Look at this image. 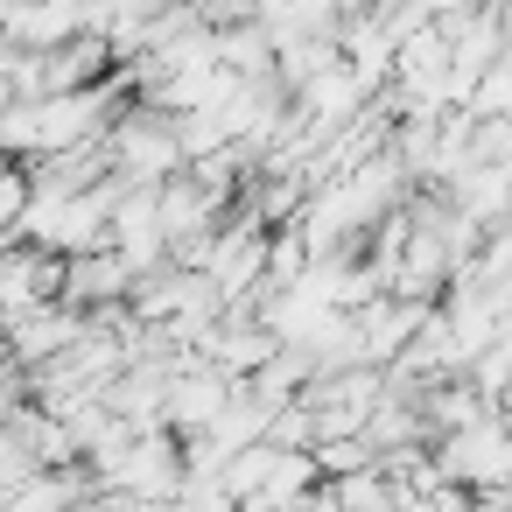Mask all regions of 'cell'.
<instances>
[{
	"instance_id": "1",
	"label": "cell",
	"mask_w": 512,
	"mask_h": 512,
	"mask_svg": "<svg viewBox=\"0 0 512 512\" xmlns=\"http://www.w3.org/2000/svg\"><path fill=\"white\" fill-rule=\"evenodd\" d=\"M127 281H134V267H127V253H120L113 239H106V246H78V253H64V302H71V309L120 302Z\"/></svg>"
}]
</instances>
